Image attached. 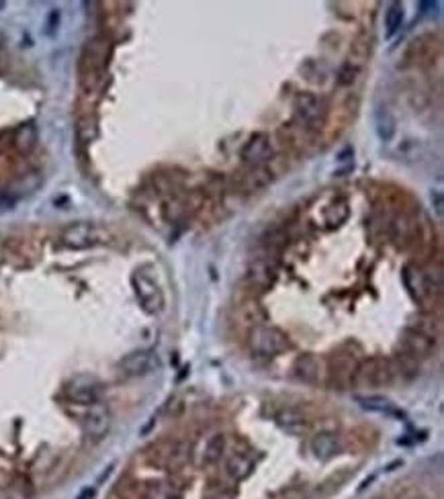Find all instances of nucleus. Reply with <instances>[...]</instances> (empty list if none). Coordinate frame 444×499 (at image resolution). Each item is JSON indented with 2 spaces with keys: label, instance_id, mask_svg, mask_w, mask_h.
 <instances>
[{
  "label": "nucleus",
  "instance_id": "0eeeda50",
  "mask_svg": "<svg viewBox=\"0 0 444 499\" xmlns=\"http://www.w3.org/2000/svg\"><path fill=\"white\" fill-rule=\"evenodd\" d=\"M158 369H160V358L152 350H135V352L125 354L119 360V373L127 379L146 377V375H152Z\"/></svg>",
  "mask_w": 444,
  "mask_h": 499
},
{
  "label": "nucleus",
  "instance_id": "1a4fd4ad",
  "mask_svg": "<svg viewBox=\"0 0 444 499\" xmlns=\"http://www.w3.org/2000/svg\"><path fill=\"white\" fill-rule=\"evenodd\" d=\"M401 278H403V284H405L409 297L416 303L424 305V303H428L434 297V282L418 266H405L403 273H401Z\"/></svg>",
  "mask_w": 444,
  "mask_h": 499
},
{
  "label": "nucleus",
  "instance_id": "7ed1b4c3",
  "mask_svg": "<svg viewBox=\"0 0 444 499\" xmlns=\"http://www.w3.org/2000/svg\"><path fill=\"white\" fill-rule=\"evenodd\" d=\"M109 231L93 222H76L61 229L59 242L68 250H88L109 242Z\"/></svg>",
  "mask_w": 444,
  "mask_h": 499
},
{
  "label": "nucleus",
  "instance_id": "f257e3e1",
  "mask_svg": "<svg viewBox=\"0 0 444 499\" xmlns=\"http://www.w3.org/2000/svg\"><path fill=\"white\" fill-rule=\"evenodd\" d=\"M111 54V39L105 35H97L84 43V48L80 52V59H78V76H80V86L86 92H93L99 88V84L109 68Z\"/></svg>",
  "mask_w": 444,
  "mask_h": 499
},
{
  "label": "nucleus",
  "instance_id": "4be33fe9",
  "mask_svg": "<svg viewBox=\"0 0 444 499\" xmlns=\"http://www.w3.org/2000/svg\"><path fill=\"white\" fill-rule=\"evenodd\" d=\"M252 469H254V462L244 454H231L225 462V471L233 481H244L246 477H250Z\"/></svg>",
  "mask_w": 444,
  "mask_h": 499
},
{
  "label": "nucleus",
  "instance_id": "f704fd0d",
  "mask_svg": "<svg viewBox=\"0 0 444 499\" xmlns=\"http://www.w3.org/2000/svg\"><path fill=\"white\" fill-rule=\"evenodd\" d=\"M57 27H59V10L54 8L48 14V23H46V35H56Z\"/></svg>",
  "mask_w": 444,
  "mask_h": 499
},
{
  "label": "nucleus",
  "instance_id": "20e7f679",
  "mask_svg": "<svg viewBox=\"0 0 444 499\" xmlns=\"http://www.w3.org/2000/svg\"><path fill=\"white\" fill-rule=\"evenodd\" d=\"M393 381H395V371H393L391 358L369 356L360 360L352 385L358 389H379L387 387Z\"/></svg>",
  "mask_w": 444,
  "mask_h": 499
},
{
  "label": "nucleus",
  "instance_id": "9d476101",
  "mask_svg": "<svg viewBox=\"0 0 444 499\" xmlns=\"http://www.w3.org/2000/svg\"><path fill=\"white\" fill-rule=\"evenodd\" d=\"M295 115L305 129H316L324 123L326 109H324V103L316 95L303 92L295 101Z\"/></svg>",
  "mask_w": 444,
  "mask_h": 499
},
{
  "label": "nucleus",
  "instance_id": "6ab92c4d",
  "mask_svg": "<svg viewBox=\"0 0 444 499\" xmlns=\"http://www.w3.org/2000/svg\"><path fill=\"white\" fill-rule=\"evenodd\" d=\"M311 450L320 460H330L338 452H340V440L332 432H322L318 436H313L311 440Z\"/></svg>",
  "mask_w": 444,
  "mask_h": 499
},
{
  "label": "nucleus",
  "instance_id": "39448f33",
  "mask_svg": "<svg viewBox=\"0 0 444 499\" xmlns=\"http://www.w3.org/2000/svg\"><path fill=\"white\" fill-rule=\"evenodd\" d=\"M250 348L260 356H277L289 348V337L275 326H256L250 330Z\"/></svg>",
  "mask_w": 444,
  "mask_h": 499
},
{
  "label": "nucleus",
  "instance_id": "a211bd4d",
  "mask_svg": "<svg viewBox=\"0 0 444 499\" xmlns=\"http://www.w3.org/2000/svg\"><path fill=\"white\" fill-rule=\"evenodd\" d=\"M238 315H240V320H242V324L244 326H250V330L252 328H256V326H264V322H267V309L258 303V301H254V299H248V301H244L240 307H238Z\"/></svg>",
  "mask_w": 444,
  "mask_h": 499
},
{
  "label": "nucleus",
  "instance_id": "4c0bfd02",
  "mask_svg": "<svg viewBox=\"0 0 444 499\" xmlns=\"http://www.w3.org/2000/svg\"><path fill=\"white\" fill-rule=\"evenodd\" d=\"M211 499H233V498H231L229 493H225V491H220V493H215Z\"/></svg>",
  "mask_w": 444,
  "mask_h": 499
},
{
  "label": "nucleus",
  "instance_id": "dca6fc26",
  "mask_svg": "<svg viewBox=\"0 0 444 499\" xmlns=\"http://www.w3.org/2000/svg\"><path fill=\"white\" fill-rule=\"evenodd\" d=\"M189 458V450L186 446L180 442H166L158 446V452H154V460L166 469H176L182 467L184 460Z\"/></svg>",
  "mask_w": 444,
  "mask_h": 499
},
{
  "label": "nucleus",
  "instance_id": "2f4dec72",
  "mask_svg": "<svg viewBox=\"0 0 444 499\" xmlns=\"http://www.w3.org/2000/svg\"><path fill=\"white\" fill-rule=\"evenodd\" d=\"M178 496H180V491H174V487L170 483H160V485H154L152 489H148L144 499H176Z\"/></svg>",
  "mask_w": 444,
  "mask_h": 499
},
{
  "label": "nucleus",
  "instance_id": "473e14b6",
  "mask_svg": "<svg viewBox=\"0 0 444 499\" xmlns=\"http://www.w3.org/2000/svg\"><path fill=\"white\" fill-rule=\"evenodd\" d=\"M264 246L269 248V250H280L282 246H287V235H284V231L282 229H271L267 235H264Z\"/></svg>",
  "mask_w": 444,
  "mask_h": 499
},
{
  "label": "nucleus",
  "instance_id": "bb28decb",
  "mask_svg": "<svg viewBox=\"0 0 444 499\" xmlns=\"http://www.w3.org/2000/svg\"><path fill=\"white\" fill-rule=\"evenodd\" d=\"M99 135V125L95 115H82L76 123V137L80 144H90Z\"/></svg>",
  "mask_w": 444,
  "mask_h": 499
},
{
  "label": "nucleus",
  "instance_id": "a878e982",
  "mask_svg": "<svg viewBox=\"0 0 444 499\" xmlns=\"http://www.w3.org/2000/svg\"><path fill=\"white\" fill-rule=\"evenodd\" d=\"M358 403L363 409H369V411H379V413H389V415H397V418H403V413L389 401L385 397H379V395H371V397H358Z\"/></svg>",
  "mask_w": 444,
  "mask_h": 499
},
{
  "label": "nucleus",
  "instance_id": "ddd939ff",
  "mask_svg": "<svg viewBox=\"0 0 444 499\" xmlns=\"http://www.w3.org/2000/svg\"><path fill=\"white\" fill-rule=\"evenodd\" d=\"M275 280H277V268L267 258H256L246 268V282L252 288L267 291V288H271L275 284Z\"/></svg>",
  "mask_w": 444,
  "mask_h": 499
},
{
  "label": "nucleus",
  "instance_id": "f03ea898",
  "mask_svg": "<svg viewBox=\"0 0 444 499\" xmlns=\"http://www.w3.org/2000/svg\"><path fill=\"white\" fill-rule=\"evenodd\" d=\"M360 348L356 344H344L334 350L328 358V381L334 389H346L352 385L356 369L360 364Z\"/></svg>",
  "mask_w": 444,
  "mask_h": 499
},
{
  "label": "nucleus",
  "instance_id": "b1692460",
  "mask_svg": "<svg viewBox=\"0 0 444 499\" xmlns=\"http://www.w3.org/2000/svg\"><path fill=\"white\" fill-rule=\"evenodd\" d=\"M271 182H273V172L264 166L250 168V172L244 174L242 178V186L246 190H260V188H267Z\"/></svg>",
  "mask_w": 444,
  "mask_h": 499
},
{
  "label": "nucleus",
  "instance_id": "c756f323",
  "mask_svg": "<svg viewBox=\"0 0 444 499\" xmlns=\"http://www.w3.org/2000/svg\"><path fill=\"white\" fill-rule=\"evenodd\" d=\"M371 56V39L369 37H358L352 48H350V59L346 63L354 66L356 70H360V66Z\"/></svg>",
  "mask_w": 444,
  "mask_h": 499
},
{
  "label": "nucleus",
  "instance_id": "72a5a7b5",
  "mask_svg": "<svg viewBox=\"0 0 444 499\" xmlns=\"http://www.w3.org/2000/svg\"><path fill=\"white\" fill-rule=\"evenodd\" d=\"M356 74H358V70H356L354 66L344 63L342 70H340V74H338V82H340V84H352L354 78H356Z\"/></svg>",
  "mask_w": 444,
  "mask_h": 499
},
{
  "label": "nucleus",
  "instance_id": "f3484780",
  "mask_svg": "<svg viewBox=\"0 0 444 499\" xmlns=\"http://www.w3.org/2000/svg\"><path fill=\"white\" fill-rule=\"evenodd\" d=\"M37 139H39V133H37V127L35 123H23L17 127L15 135H12V146L19 154H31L35 148H37Z\"/></svg>",
  "mask_w": 444,
  "mask_h": 499
},
{
  "label": "nucleus",
  "instance_id": "9b49d317",
  "mask_svg": "<svg viewBox=\"0 0 444 499\" xmlns=\"http://www.w3.org/2000/svg\"><path fill=\"white\" fill-rule=\"evenodd\" d=\"M401 350L416 360H424L434 354L436 340L426 333L418 332L416 328H405L401 332Z\"/></svg>",
  "mask_w": 444,
  "mask_h": 499
},
{
  "label": "nucleus",
  "instance_id": "6e6552de",
  "mask_svg": "<svg viewBox=\"0 0 444 499\" xmlns=\"http://www.w3.org/2000/svg\"><path fill=\"white\" fill-rule=\"evenodd\" d=\"M111 411L107 405H103L101 401L90 405L84 420H82V430H84V436L93 442H99L103 440L109 430H111Z\"/></svg>",
  "mask_w": 444,
  "mask_h": 499
},
{
  "label": "nucleus",
  "instance_id": "aec40b11",
  "mask_svg": "<svg viewBox=\"0 0 444 499\" xmlns=\"http://www.w3.org/2000/svg\"><path fill=\"white\" fill-rule=\"evenodd\" d=\"M375 129L381 141H391L397 131V121L387 105H379L375 109Z\"/></svg>",
  "mask_w": 444,
  "mask_h": 499
},
{
  "label": "nucleus",
  "instance_id": "c85d7f7f",
  "mask_svg": "<svg viewBox=\"0 0 444 499\" xmlns=\"http://www.w3.org/2000/svg\"><path fill=\"white\" fill-rule=\"evenodd\" d=\"M403 17H405L403 4L401 2H391L387 6V12H385V35L387 37H393L401 29Z\"/></svg>",
  "mask_w": 444,
  "mask_h": 499
},
{
  "label": "nucleus",
  "instance_id": "58836bf2",
  "mask_svg": "<svg viewBox=\"0 0 444 499\" xmlns=\"http://www.w3.org/2000/svg\"><path fill=\"white\" fill-rule=\"evenodd\" d=\"M4 6H6V2H4V0H0V10H2Z\"/></svg>",
  "mask_w": 444,
  "mask_h": 499
},
{
  "label": "nucleus",
  "instance_id": "4468645a",
  "mask_svg": "<svg viewBox=\"0 0 444 499\" xmlns=\"http://www.w3.org/2000/svg\"><path fill=\"white\" fill-rule=\"evenodd\" d=\"M101 393H103L101 385L97 381H93V379H86V377H80V379L72 381L68 385V389H66V395H68L70 401H74L78 405H86V407L99 403L101 401Z\"/></svg>",
  "mask_w": 444,
  "mask_h": 499
},
{
  "label": "nucleus",
  "instance_id": "5701e85b",
  "mask_svg": "<svg viewBox=\"0 0 444 499\" xmlns=\"http://www.w3.org/2000/svg\"><path fill=\"white\" fill-rule=\"evenodd\" d=\"M277 422L282 430H287V432H291V434H301V432L305 430V426H307L305 415H303L299 409H293V407L282 409L277 415Z\"/></svg>",
  "mask_w": 444,
  "mask_h": 499
},
{
  "label": "nucleus",
  "instance_id": "423d86ee",
  "mask_svg": "<svg viewBox=\"0 0 444 499\" xmlns=\"http://www.w3.org/2000/svg\"><path fill=\"white\" fill-rule=\"evenodd\" d=\"M131 284H133V291H135V297L142 305V309L150 315H158L162 309H164V293L162 288L158 286L156 280L144 275V273H135L131 277Z\"/></svg>",
  "mask_w": 444,
  "mask_h": 499
},
{
  "label": "nucleus",
  "instance_id": "f8f14e48",
  "mask_svg": "<svg viewBox=\"0 0 444 499\" xmlns=\"http://www.w3.org/2000/svg\"><path fill=\"white\" fill-rule=\"evenodd\" d=\"M273 156V148H271V139L264 133H254L246 146L242 148V160L244 164L250 168L264 166V162Z\"/></svg>",
  "mask_w": 444,
  "mask_h": 499
},
{
  "label": "nucleus",
  "instance_id": "cd10ccee",
  "mask_svg": "<svg viewBox=\"0 0 444 499\" xmlns=\"http://www.w3.org/2000/svg\"><path fill=\"white\" fill-rule=\"evenodd\" d=\"M225 436L223 434H215L211 436L207 444H205V452H203V462L205 464H218L222 460L223 452H225Z\"/></svg>",
  "mask_w": 444,
  "mask_h": 499
},
{
  "label": "nucleus",
  "instance_id": "2eb2a0df",
  "mask_svg": "<svg viewBox=\"0 0 444 499\" xmlns=\"http://www.w3.org/2000/svg\"><path fill=\"white\" fill-rule=\"evenodd\" d=\"M293 375L299 383L305 385H316L320 381L322 375V362L316 354H301L297 356V360L293 362Z\"/></svg>",
  "mask_w": 444,
  "mask_h": 499
},
{
  "label": "nucleus",
  "instance_id": "412c9836",
  "mask_svg": "<svg viewBox=\"0 0 444 499\" xmlns=\"http://www.w3.org/2000/svg\"><path fill=\"white\" fill-rule=\"evenodd\" d=\"M395 377H403L405 381H412L420 375V360L412 358L409 354H405L403 350L395 354V358H391Z\"/></svg>",
  "mask_w": 444,
  "mask_h": 499
},
{
  "label": "nucleus",
  "instance_id": "e433bc0d",
  "mask_svg": "<svg viewBox=\"0 0 444 499\" xmlns=\"http://www.w3.org/2000/svg\"><path fill=\"white\" fill-rule=\"evenodd\" d=\"M95 493H97V491H95L93 487H86V489L78 496V499H95Z\"/></svg>",
  "mask_w": 444,
  "mask_h": 499
},
{
  "label": "nucleus",
  "instance_id": "393cba45",
  "mask_svg": "<svg viewBox=\"0 0 444 499\" xmlns=\"http://www.w3.org/2000/svg\"><path fill=\"white\" fill-rule=\"evenodd\" d=\"M414 235H416V225L412 223V219H407L405 215H399V217L393 219V223H391V239L397 246L409 244Z\"/></svg>",
  "mask_w": 444,
  "mask_h": 499
},
{
  "label": "nucleus",
  "instance_id": "7c9ffc66",
  "mask_svg": "<svg viewBox=\"0 0 444 499\" xmlns=\"http://www.w3.org/2000/svg\"><path fill=\"white\" fill-rule=\"evenodd\" d=\"M412 328H416L418 332L426 333V335H430V337L436 340V335L441 333V322H438V317H434V315H418V317H416V324H414Z\"/></svg>",
  "mask_w": 444,
  "mask_h": 499
},
{
  "label": "nucleus",
  "instance_id": "c9c22d12",
  "mask_svg": "<svg viewBox=\"0 0 444 499\" xmlns=\"http://www.w3.org/2000/svg\"><path fill=\"white\" fill-rule=\"evenodd\" d=\"M278 499H305V493L301 489H289L287 493H282Z\"/></svg>",
  "mask_w": 444,
  "mask_h": 499
}]
</instances>
